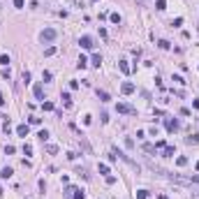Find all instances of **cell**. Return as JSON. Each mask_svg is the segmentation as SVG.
<instances>
[{
  "mask_svg": "<svg viewBox=\"0 0 199 199\" xmlns=\"http://www.w3.org/2000/svg\"><path fill=\"white\" fill-rule=\"evenodd\" d=\"M42 109H44V111H53V102H44Z\"/></svg>",
  "mask_w": 199,
  "mask_h": 199,
  "instance_id": "21",
  "label": "cell"
},
{
  "mask_svg": "<svg viewBox=\"0 0 199 199\" xmlns=\"http://www.w3.org/2000/svg\"><path fill=\"white\" fill-rule=\"evenodd\" d=\"M162 151H165V157H174V153H176V148H174V146H165Z\"/></svg>",
  "mask_w": 199,
  "mask_h": 199,
  "instance_id": "10",
  "label": "cell"
},
{
  "mask_svg": "<svg viewBox=\"0 0 199 199\" xmlns=\"http://www.w3.org/2000/svg\"><path fill=\"white\" fill-rule=\"evenodd\" d=\"M23 5H26L23 0H14V7H16V9H23Z\"/></svg>",
  "mask_w": 199,
  "mask_h": 199,
  "instance_id": "27",
  "label": "cell"
},
{
  "mask_svg": "<svg viewBox=\"0 0 199 199\" xmlns=\"http://www.w3.org/2000/svg\"><path fill=\"white\" fill-rule=\"evenodd\" d=\"M21 79H23V83H28V81H30V72H26V69H23V74H21Z\"/></svg>",
  "mask_w": 199,
  "mask_h": 199,
  "instance_id": "24",
  "label": "cell"
},
{
  "mask_svg": "<svg viewBox=\"0 0 199 199\" xmlns=\"http://www.w3.org/2000/svg\"><path fill=\"white\" fill-rule=\"evenodd\" d=\"M77 185H67V188H65V199H74V195H77Z\"/></svg>",
  "mask_w": 199,
  "mask_h": 199,
  "instance_id": "6",
  "label": "cell"
},
{
  "mask_svg": "<svg viewBox=\"0 0 199 199\" xmlns=\"http://www.w3.org/2000/svg\"><path fill=\"white\" fill-rule=\"evenodd\" d=\"M111 21H113V23H121L123 19H121V14H111Z\"/></svg>",
  "mask_w": 199,
  "mask_h": 199,
  "instance_id": "29",
  "label": "cell"
},
{
  "mask_svg": "<svg viewBox=\"0 0 199 199\" xmlns=\"http://www.w3.org/2000/svg\"><path fill=\"white\" fill-rule=\"evenodd\" d=\"M185 141H188V144H199V134H195V137H188Z\"/></svg>",
  "mask_w": 199,
  "mask_h": 199,
  "instance_id": "22",
  "label": "cell"
},
{
  "mask_svg": "<svg viewBox=\"0 0 199 199\" xmlns=\"http://www.w3.org/2000/svg\"><path fill=\"white\" fill-rule=\"evenodd\" d=\"M181 23H183V19H181V16H178V19H174V21H171V26H174V28H178Z\"/></svg>",
  "mask_w": 199,
  "mask_h": 199,
  "instance_id": "28",
  "label": "cell"
},
{
  "mask_svg": "<svg viewBox=\"0 0 199 199\" xmlns=\"http://www.w3.org/2000/svg\"><path fill=\"white\" fill-rule=\"evenodd\" d=\"M93 65H95V67L102 65V56H100V53H93Z\"/></svg>",
  "mask_w": 199,
  "mask_h": 199,
  "instance_id": "13",
  "label": "cell"
},
{
  "mask_svg": "<svg viewBox=\"0 0 199 199\" xmlns=\"http://www.w3.org/2000/svg\"><path fill=\"white\" fill-rule=\"evenodd\" d=\"M42 79L44 81H51V72H42Z\"/></svg>",
  "mask_w": 199,
  "mask_h": 199,
  "instance_id": "34",
  "label": "cell"
},
{
  "mask_svg": "<svg viewBox=\"0 0 199 199\" xmlns=\"http://www.w3.org/2000/svg\"><path fill=\"white\" fill-rule=\"evenodd\" d=\"M2 130H5V132L9 134V130H12V125H9V121H5V125H2Z\"/></svg>",
  "mask_w": 199,
  "mask_h": 199,
  "instance_id": "35",
  "label": "cell"
},
{
  "mask_svg": "<svg viewBox=\"0 0 199 199\" xmlns=\"http://www.w3.org/2000/svg\"><path fill=\"white\" fill-rule=\"evenodd\" d=\"M46 153L56 155V153H58V146H56V144H46Z\"/></svg>",
  "mask_w": 199,
  "mask_h": 199,
  "instance_id": "14",
  "label": "cell"
},
{
  "mask_svg": "<svg viewBox=\"0 0 199 199\" xmlns=\"http://www.w3.org/2000/svg\"><path fill=\"white\" fill-rule=\"evenodd\" d=\"M165 127H167V132H176V130H178V121H176V118H167Z\"/></svg>",
  "mask_w": 199,
  "mask_h": 199,
  "instance_id": "4",
  "label": "cell"
},
{
  "mask_svg": "<svg viewBox=\"0 0 199 199\" xmlns=\"http://www.w3.org/2000/svg\"><path fill=\"white\" fill-rule=\"evenodd\" d=\"M121 90H123V95H132L134 93V83H130V81H125L121 86Z\"/></svg>",
  "mask_w": 199,
  "mask_h": 199,
  "instance_id": "5",
  "label": "cell"
},
{
  "mask_svg": "<svg viewBox=\"0 0 199 199\" xmlns=\"http://www.w3.org/2000/svg\"><path fill=\"white\" fill-rule=\"evenodd\" d=\"M116 111H118V113H127V116H137V109H134L132 104H125V102L116 104Z\"/></svg>",
  "mask_w": 199,
  "mask_h": 199,
  "instance_id": "2",
  "label": "cell"
},
{
  "mask_svg": "<svg viewBox=\"0 0 199 199\" xmlns=\"http://www.w3.org/2000/svg\"><path fill=\"white\" fill-rule=\"evenodd\" d=\"M12 169H9V167H5V169H2V171H0V178H12Z\"/></svg>",
  "mask_w": 199,
  "mask_h": 199,
  "instance_id": "12",
  "label": "cell"
},
{
  "mask_svg": "<svg viewBox=\"0 0 199 199\" xmlns=\"http://www.w3.org/2000/svg\"><path fill=\"white\" fill-rule=\"evenodd\" d=\"M176 165H178V167H185V165H188V157H178V160H176Z\"/></svg>",
  "mask_w": 199,
  "mask_h": 199,
  "instance_id": "23",
  "label": "cell"
},
{
  "mask_svg": "<svg viewBox=\"0 0 199 199\" xmlns=\"http://www.w3.org/2000/svg\"><path fill=\"white\" fill-rule=\"evenodd\" d=\"M33 93H35V97H37V100H42V97H44V90H42V83H35V88H33Z\"/></svg>",
  "mask_w": 199,
  "mask_h": 199,
  "instance_id": "8",
  "label": "cell"
},
{
  "mask_svg": "<svg viewBox=\"0 0 199 199\" xmlns=\"http://www.w3.org/2000/svg\"><path fill=\"white\" fill-rule=\"evenodd\" d=\"M42 123V118H35V116H30V125H40Z\"/></svg>",
  "mask_w": 199,
  "mask_h": 199,
  "instance_id": "32",
  "label": "cell"
},
{
  "mask_svg": "<svg viewBox=\"0 0 199 199\" xmlns=\"http://www.w3.org/2000/svg\"><path fill=\"white\" fill-rule=\"evenodd\" d=\"M77 65H79V69H83V67H86V65H88V60H86V58H83V56H81V58H79V63H77Z\"/></svg>",
  "mask_w": 199,
  "mask_h": 199,
  "instance_id": "20",
  "label": "cell"
},
{
  "mask_svg": "<svg viewBox=\"0 0 199 199\" xmlns=\"http://www.w3.org/2000/svg\"><path fill=\"white\" fill-rule=\"evenodd\" d=\"M63 102H65V107H72V97H69V93H63Z\"/></svg>",
  "mask_w": 199,
  "mask_h": 199,
  "instance_id": "16",
  "label": "cell"
},
{
  "mask_svg": "<svg viewBox=\"0 0 199 199\" xmlns=\"http://www.w3.org/2000/svg\"><path fill=\"white\" fill-rule=\"evenodd\" d=\"M28 132H30V130H28L26 123H21V125L16 127V134H19V137H28Z\"/></svg>",
  "mask_w": 199,
  "mask_h": 199,
  "instance_id": "7",
  "label": "cell"
},
{
  "mask_svg": "<svg viewBox=\"0 0 199 199\" xmlns=\"http://www.w3.org/2000/svg\"><path fill=\"white\" fill-rule=\"evenodd\" d=\"M141 148H144L146 153H155V151H157V148H155V144H144Z\"/></svg>",
  "mask_w": 199,
  "mask_h": 199,
  "instance_id": "15",
  "label": "cell"
},
{
  "mask_svg": "<svg viewBox=\"0 0 199 199\" xmlns=\"http://www.w3.org/2000/svg\"><path fill=\"white\" fill-rule=\"evenodd\" d=\"M97 97H100V100H102V102H109V100H111V97H109V93H107V90H97Z\"/></svg>",
  "mask_w": 199,
  "mask_h": 199,
  "instance_id": "11",
  "label": "cell"
},
{
  "mask_svg": "<svg viewBox=\"0 0 199 199\" xmlns=\"http://www.w3.org/2000/svg\"><path fill=\"white\" fill-rule=\"evenodd\" d=\"M37 137L42 139V141H46V139H49V132H46V130H42V132H40V134H37Z\"/></svg>",
  "mask_w": 199,
  "mask_h": 199,
  "instance_id": "25",
  "label": "cell"
},
{
  "mask_svg": "<svg viewBox=\"0 0 199 199\" xmlns=\"http://www.w3.org/2000/svg\"><path fill=\"white\" fill-rule=\"evenodd\" d=\"M79 44H81V49H88V51H90V49H95V40H93L90 35H83V37L79 40Z\"/></svg>",
  "mask_w": 199,
  "mask_h": 199,
  "instance_id": "3",
  "label": "cell"
},
{
  "mask_svg": "<svg viewBox=\"0 0 199 199\" xmlns=\"http://www.w3.org/2000/svg\"><path fill=\"white\" fill-rule=\"evenodd\" d=\"M56 37H58V33H56V28H46V30H44V33L40 35V40H42L44 44H51L53 40H56Z\"/></svg>",
  "mask_w": 199,
  "mask_h": 199,
  "instance_id": "1",
  "label": "cell"
},
{
  "mask_svg": "<svg viewBox=\"0 0 199 199\" xmlns=\"http://www.w3.org/2000/svg\"><path fill=\"white\" fill-rule=\"evenodd\" d=\"M53 53H56V46H49V49L44 51V56H53Z\"/></svg>",
  "mask_w": 199,
  "mask_h": 199,
  "instance_id": "31",
  "label": "cell"
},
{
  "mask_svg": "<svg viewBox=\"0 0 199 199\" xmlns=\"http://www.w3.org/2000/svg\"><path fill=\"white\" fill-rule=\"evenodd\" d=\"M197 171H199V162H197Z\"/></svg>",
  "mask_w": 199,
  "mask_h": 199,
  "instance_id": "38",
  "label": "cell"
},
{
  "mask_svg": "<svg viewBox=\"0 0 199 199\" xmlns=\"http://www.w3.org/2000/svg\"><path fill=\"white\" fill-rule=\"evenodd\" d=\"M155 9H160V12L167 9V2H165V0H157V2H155Z\"/></svg>",
  "mask_w": 199,
  "mask_h": 199,
  "instance_id": "17",
  "label": "cell"
},
{
  "mask_svg": "<svg viewBox=\"0 0 199 199\" xmlns=\"http://www.w3.org/2000/svg\"><path fill=\"white\" fill-rule=\"evenodd\" d=\"M192 107H195V109H199V100H195V102H192Z\"/></svg>",
  "mask_w": 199,
  "mask_h": 199,
  "instance_id": "37",
  "label": "cell"
},
{
  "mask_svg": "<svg viewBox=\"0 0 199 199\" xmlns=\"http://www.w3.org/2000/svg\"><path fill=\"white\" fill-rule=\"evenodd\" d=\"M72 2H77V0H72Z\"/></svg>",
  "mask_w": 199,
  "mask_h": 199,
  "instance_id": "39",
  "label": "cell"
},
{
  "mask_svg": "<svg viewBox=\"0 0 199 199\" xmlns=\"http://www.w3.org/2000/svg\"><path fill=\"white\" fill-rule=\"evenodd\" d=\"M137 199H148V192L146 190H137Z\"/></svg>",
  "mask_w": 199,
  "mask_h": 199,
  "instance_id": "18",
  "label": "cell"
},
{
  "mask_svg": "<svg viewBox=\"0 0 199 199\" xmlns=\"http://www.w3.org/2000/svg\"><path fill=\"white\" fill-rule=\"evenodd\" d=\"M23 153H26V155H30V153H33V146H30V144H26V146H23Z\"/></svg>",
  "mask_w": 199,
  "mask_h": 199,
  "instance_id": "33",
  "label": "cell"
},
{
  "mask_svg": "<svg viewBox=\"0 0 199 199\" xmlns=\"http://www.w3.org/2000/svg\"><path fill=\"white\" fill-rule=\"evenodd\" d=\"M118 67H121L123 74H130V72H132V67L127 65V60H121V63H118Z\"/></svg>",
  "mask_w": 199,
  "mask_h": 199,
  "instance_id": "9",
  "label": "cell"
},
{
  "mask_svg": "<svg viewBox=\"0 0 199 199\" xmlns=\"http://www.w3.org/2000/svg\"><path fill=\"white\" fill-rule=\"evenodd\" d=\"M5 102H7V100H5V95L0 93V107H5Z\"/></svg>",
  "mask_w": 199,
  "mask_h": 199,
  "instance_id": "36",
  "label": "cell"
},
{
  "mask_svg": "<svg viewBox=\"0 0 199 199\" xmlns=\"http://www.w3.org/2000/svg\"><path fill=\"white\" fill-rule=\"evenodd\" d=\"M97 169H100V174H104V176L109 174V167H107V165H100V167H97Z\"/></svg>",
  "mask_w": 199,
  "mask_h": 199,
  "instance_id": "26",
  "label": "cell"
},
{
  "mask_svg": "<svg viewBox=\"0 0 199 199\" xmlns=\"http://www.w3.org/2000/svg\"><path fill=\"white\" fill-rule=\"evenodd\" d=\"M157 44H160V49H169V42H167V40H160Z\"/></svg>",
  "mask_w": 199,
  "mask_h": 199,
  "instance_id": "30",
  "label": "cell"
},
{
  "mask_svg": "<svg viewBox=\"0 0 199 199\" xmlns=\"http://www.w3.org/2000/svg\"><path fill=\"white\" fill-rule=\"evenodd\" d=\"M0 63H2L5 67H7V65H9V63H12V60H9V56H7V53H2V58H0Z\"/></svg>",
  "mask_w": 199,
  "mask_h": 199,
  "instance_id": "19",
  "label": "cell"
}]
</instances>
